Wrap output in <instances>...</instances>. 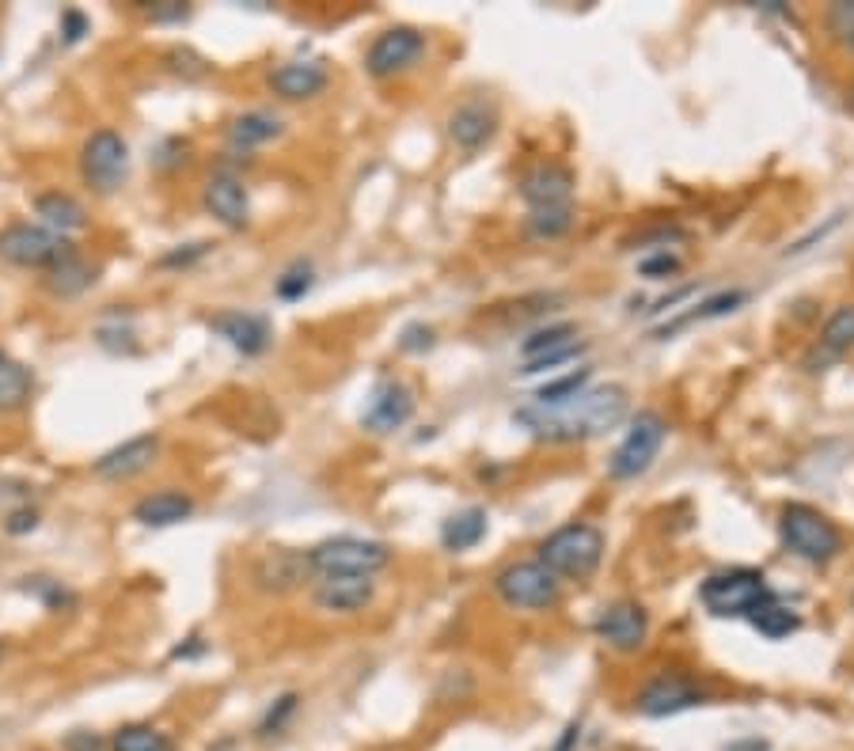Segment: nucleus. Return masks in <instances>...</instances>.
Wrapping results in <instances>:
<instances>
[{
  "label": "nucleus",
  "mask_w": 854,
  "mask_h": 751,
  "mask_svg": "<svg viewBox=\"0 0 854 751\" xmlns=\"http://www.w3.org/2000/svg\"><path fill=\"white\" fill-rule=\"evenodd\" d=\"M627 418V391L623 387H585L581 395H574L569 403L558 406H520L513 413V421L528 429L536 441L548 444H574V441H592V436L607 433Z\"/></svg>",
  "instance_id": "f257e3e1"
},
{
  "label": "nucleus",
  "mask_w": 854,
  "mask_h": 751,
  "mask_svg": "<svg viewBox=\"0 0 854 751\" xmlns=\"http://www.w3.org/2000/svg\"><path fill=\"white\" fill-rule=\"evenodd\" d=\"M604 532L596 524H585V520H574V524H563L540 543L536 550V562H543L558 581H589L592 573L600 570L604 562Z\"/></svg>",
  "instance_id": "f03ea898"
},
{
  "label": "nucleus",
  "mask_w": 854,
  "mask_h": 751,
  "mask_svg": "<svg viewBox=\"0 0 854 751\" xmlns=\"http://www.w3.org/2000/svg\"><path fill=\"white\" fill-rule=\"evenodd\" d=\"M699 600H703V608L711 611L714 619H744V623H749L759 608L779 600V593L767 585V577L759 570L741 565V570L711 573V577L699 585Z\"/></svg>",
  "instance_id": "7ed1b4c3"
},
{
  "label": "nucleus",
  "mask_w": 854,
  "mask_h": 751,
  "mask_svg": "<svg viewBox=\"0 0 854 751\" xmlns=\"http://www.w3.org/2000/svg\"><path fill=\"white\" fill-rule=\"evenodd\" d=\"M779 535H782V547L809 565L832 562V558L843 550L840 527H836L825 512L813 509V505H805V501H790L787 509H782Z\"/></svg>",
  "instance_id": "20e7f679"
},
{
  "label": "nucleus",
  "mask_w": 854,
  "mask_h": 751,
  "mask_svg": "<svg viewBox=\"0 0 854 751\" xmlns=\"http://www.w3.org/2000/svg\"><path fill=\"white\" fill-rule=\"evenodd\" d=\"M315 577H376L391 562V550L376 539H357V535H335L307 550Z\"/></svg>",
  "instance_id": "39448f33"
},
{
  "label": "nucleus",
  "mask_w": 854,
  "mask_h": 751,
  "mask_svg": "<svg viewBox=\"0 0 854 751\" xmlns=\"http://www.w3.org/2000/svg\"><path fill=\"white\" fill-rule=\"evenodd\" d=\"M494 596L513 611H551L563 596V581L543 562L525 558L494 573Z\"/></svg>",
  "instance_id": "423d86ee"
},
{
  "label": "nucleus",
  "mask_w": 854,
  "mask_h": 751,
  "mask_svg": "<svg viewBox=\"0 0 854 751\" xmlns=\"http://www.w3.org/2000/svg\"><path fill=\"white\" fill-rule=\"evenodd\" d=\"M668 436V421L661 418L657 410H638L630 418L627 433H623L619 448L612 451L607 459V479L615 482H630L638 474H645L653 467V459L661 456V444Z\"/></svg>",
  "instance_id": "0eeeda50"
},
{
  "label": "nucleus",
  "mask_w": 854,
  "mask_h": 751,
  "mask_svg": "<svg viewBox=\"0 0 854 751\" xmlns=\"http://www.w3.org/2000/svg\"><path fill=\"white\" fill-rule=\"evenodd\" d=\"M129 171V144L118 129L103 126L91 129L88 141L80 144V179L84 187H91L96 194H114L126 182Z\"/></svg>",
  "instance_id": "6e6552de"
},
{
  "label": "nucleus",
  "mask_w": 854,
  "mask_h": 751,
  "mask_svg": "<svg viewBox=\"0 0 854 751\" xmlns=\"http://www.w3.org/2000/svg\"><path fill=\"white\" fill-rule=\"evenodd\" d=\"M73 243L65 236L50 232L42 225H27V220H15L0 232V258L20 270H50L65 255H73Z\"/></svg>",
  "instance_id": "1a4fd4ad"
},
{
  "label": "nucleus",
  "mask_w": 854,
  "mask_h": 751,
  "mask_svg": "<svg viewBox=\"0 0 854 751\" xmlns=\"http://www.w3.org/2000/svg\"><path fill=\"white\" fill-rule=\"evenodd\" d=\"M528 213H563L574 209V171L558 160H540L517 179Z\"/></svg>",
  "instance_id": "9d476101"
},
{
  "label": "nucleus",
  "mask_w": 854,
  "mask_h": 751,
  "mask_svg": "<svg viewBox=\"0 0 854 751\" xmlns=\"http://www.w3.org/2000/svg\"><path fill=\"white\" fill-rule=\"evenodd\" d=\"M706 699H711V691L699 687L691 676H680V672H661V676H653L650 684L638 691L635 710L642 717H673V714H683V710L703 707Z\"/></svg>",
  "instance_id": "9b49d317"
},
{
  "label": "nucleus",
  "mask_w": 854,
  "mask_h": 751,
  "mask_svg": "<svg viewBox=\"0 0 854 751\" xmlns=\"http://www.w3.org/2000/svg\"><path fill=\"white\" fill-rule=\"evenodd\" d=\"M426 53V35L414 27H388L373 38L365 53V73L373 80H388L395 73H406L414 61Z\"/></svg>",
  "instance_id": "f8f14e48"
},
{
  "label": "nucleus",
  "mask_w": 854,
  "mask_h": 751,
  "mask_svg": "<svg viewBox=\"0 0 854 751\" xmlns=\"http://www.w3.org/2000/svg\"><path fill=\"white\" fill-rule=\"evenodd\" d=\"M596 638L604 641L607 649L615 653H638L650 638V611L642 608L638 600H619L607 603L604 611L596 615Z\"/></svg>",
  "instance_id": "ddd939ff"
},
{
  "label": "nucleus",
  "mask_w": 854,
  "mask_h": 751,
  "mask_svg": "<svg viewBox=\"0 0 854 751\" xmlns=\"http://www.w3.org/2000/svg\"><path fill=\"white\" fill-rule=\"evenodd\" d=\"M414 413V391L403 380H380L368 395V406L361 413V425L376 436H388L403 429Z\"/></svg>",
  "instance_id": "4468645a"
},
{
  "label": "nucleus",
  "mask_w": 854,
  "mask_h": 751,
  "mask_svg": "<svg viewBox=\"0 0 854 751\" xmlns=\"http://www.w3.org/2000/svg\"><path fill=\"white\" fill-rule=\"evenodd\" d=\"M210 331L217 334V339H225L228 346L243 357H263L274 342L271 319L255 316V311H236V308L217 311V316H210Z\"/></svg>",
  "instance_id": "2eb2a0df"
},
{
  "label": "nucleus",
  "mask_w": 854,
  "mask_h": 751,
  "mask_svg": "<svg viewBox=\"0 0 854 751\" xmlns=\"http://www.w3.org/2000/svg\"><path fill=\"white\" fill-rule=\"evenodd\" d=\"M202 205L217 225H225L228 232H243L251 225V198L248 187L236 179L233 171H217L210 175L202 190Z\"/></svg>",
  "instance_id": "dca6fc26"
},
{
  "label": "nucleus",
  "mask_w": 854,
  "mask_h": 751,
  "mask_svg": "<svg viewBox=\"0 0 854 751\" xmlns=\"http://www.w3.org/2000/svg\"><path fill=\"white\" fill-rule=\"evenodd\" d=\"M160 456V436L156 433H141V436H129L122 441L118 448L103 451V456L91 463V474L103 482H129L134 474L149 471Z\"/></svg>",
  "instance_id": "f3484780"
},
{
  "label": "nucleus",
  "mask_w": 854,
  "mask_h": 751,
  "mask_svg": "<svg viewBox=\"0 0 854 751\" xmlns=\"http://www.w3.org/2000/svg\"><path fill=\"white\" fill-rule=\"evenodd\" d=\"M312 577L315 573H312V562H307V550H289V547L266 550V555L255 562V570H251L255 588H263V593H278V596L307 585Z\"/></svg>",
  "instance_id": "a211bd4d"
},
{
  "label": "nucleus",
  "mask_w": 854,
  "mask_h": 751,
  "mask_svg": "<svg viewBox=\"0 0 854 751\" xmlns=\"http://www.w3.org/2000/svg\"><path fill=\"white\" fill-rule=\"evenodd\" d=\"M498 133V106L487 99H467L449 114V137L460 152H479Z\"/></svg>",
  "instance_id": "6ab92c4d"
},
{
  "label": "nucleus",
  "mask_w": 854,
  "mask_h": 751,
  "mask_svg": "<svg viewBox=\"0 0 854 751\" xmlns=\"http://www.w3.org/2000/svg\"><path fill=\"white\" fill-rule=\"evenodd\" d=\"M376 600L373 577H319L312 585V603L330 615H357Z\"/></svg>",
  "instance_id": "aec40b11"
},
{
  "label": "nucleus",
  "mask_w": 854,
  "mask_h": 751,
  "mask_svg": "<svg viewBox=\"0 0 854 751\" xmlns=\"http://www.w3.org/2000/svg\"><path fill=\"white\" fill-rule=\"evenodd\" d=\"M327 68L319 61H285L271 73V91L285 103H304V99H315L323 88H327Z\"/></svg>",
  "instance_id": "412c9836"
},
{
  "label": "nucleus",
  "mask_w": 854,
  "mask_h": 751,
  "mask_svg": "<svg viewBox=\"0 0 854 751\" xmlns=\"http://www.w3.org/2000/svg\"><path fill=\"white\" fill-rule=\"evenodd\" d=\"M194 517V497L183 489H156L134 505V520L141 527H175Z\"/></svg>",
  "instance_id": "4be33fe9"
},
{
  "label": "nucleus",
  "mask_w": 854,
  "mask_h": 751,
  "mask_svg": "<svg viewBox=\"0 0 854 751\" xmlns=\"http://www.w3.org/2000/svg\"><path fill=\"white\" fill-rule=\"evenodd\" d=\"M35 213H38V220H42V228H50V232H58V236L88 228V213H84V205L76 202L73 194H65V190H46V194H38Z\"/></svg>",
  "instance_id": "5701e85b"
},
{
  "label": "nucleus",
  "mask_w": 854,
  "mask_h": 751,
  "mask_svg": "<svg viewBox=\"0 0 854 751\" xmlns=\"http://www.w3.org/2000/svg\"><path fill=\"white\" fill-rule=\"evenodd\" d=\"M96 278H99L96 266L84 263V258L73 251V255H65L58 266H50V270H46L42 289L50 296H58V301H73V296L88 293V289L96 285Z\"/></svg>",
  "instance_id": "b1692460"
},
{
  "label": "nucleus",
  "mask_w": 854,
  "mask_h": 751,
  "mask_svg": "<svg viewBox=\"0 0 854 751\" xmlns=\"http://www.w3.org/2000/svg\"><path fill=\"white\" fill-rule=\"evenodd\" d=\"M487 527H490L487 509H479V505H472V509H460V512H452V517L441 524V547L452 550V555H460V550H472V547H479V543L487 539Z\"/></svg>",
  "instance_id": "393cba45"
},
{
  "label": "nucleus",
  "mask_w": 854,
  "mask_h": 751,
  "mask_svg": "<svg viewBox=\"0 0 854 751\" xmlns=\"http://www.w3.org/2000/svg\"><path fill=\"white\" fill-rule=\"evenodd\" d=\"M274 137H281V118H278V114L248 111V114H240V118H233V126H228V149L248 156L251 149L274 141Z\"/></svg>",
  "instance_id": "a878e982"
},
{
  "label": "nucleus",
  "mask_w": 854,
  "mask_h": 751,
  "mask_svg": "<svg viewBox=\"0 0 854 751\" xmlns=\"http://www.w3.org/2000/svg\"><path fill=\"white\" fill-rule=\"evenodd\" d=\"M744 301H749V293H744V289H726V293H714V296H706V301H699L691 311H683V316H676L673 323L657 327V331H653V339H668V334L683 331V327H691V323H706V319L729 316V311H737Z\"/></svg>",
  "instance_id": "bb28decb"
},
{
  "label": "nucleus",
  "mask_w": 854,
  "mask_h": 751,
  "mask_svg": "<svg viewBox=\"0 0 854 751\" xmlns=\"http://www.w3.org/2000/svg\"><path fill=\"white\" fill-rule=\"evenodd\" d=\"M851 349H854V304H840V308L828 316L825 331H820V342H817L820 365L836 361V357L851 354Z\"/></svg>",
  "instance_id": "cd10ccee"
},
{
  "label": "nucleus",
  "mask_w": 854,
  "mask_h": 751,
  "mask_svg": "<svg viewBox=\"0 0 854 751\" xmlns=\"http://www.w3.org/2000/svg\"><path fill=\"white\" fill-rule=\"evenodd\" d=\"M35 391V372L20 361H0V413H15L30 403Z\"/></svg>",
  "instance_id": "c85d7f7f"
},
{
  "label": "nucleus",
  "mask_w": 854,
  "mask_h": 751,
  "mask_svg": "<svg viewBox=\"0 0 854 751\" xmlns=\"http://www.w3.org/2000/svg\"><path fill=\"white\" fill-rule=\"evenodd\" d=\"M111 751H175V740L167 737L164 729H156V725L134 722V725H122V729L114 733Z\"/></svg>",
  "instance_id": "c756f323"
},
{
  "label": "nucleus",
  "mask_w": 854,
  "mask_h": 751,
  "mask_svg": "<svg viewBox=\"0 0 854 751\" xmlns=\"http://www.w3.org/2000/svg\"><path fill=\"white\" fill-rule=\"evenodd\" d=\"M749 623L756 626V631L764 634L767 641H782V638H790V634L802 631V615H798L794 608H787L782 600H775V603H767V608H759L756 615L749 619Z\"/></svg>",
  "instance_id": "7c9ffc66"
},
{
  "label": "nucleus",
  "mask_w": 854,
  "mask_h": 751,
  "mask_svg": "<svg viewBox=\"0 0 854 751\" xmlns=\"http://www.w3.org/2000/svg\"><path fill=\"white\" fill-rule=\"evenodd\" d=\"M297 710H300V695H297V691L278 695V699H274L271 707H266V714L259 717L255 737H259V740H274V737H281V733L292 725V717H297Z\"/></svg>",
  "instance_id": "2f4dec72"
},
{
  "label": "nucleus",
  "mask_w": 854,
  "mask_h": 751,
  "mask_svg": "<svg viewBox=\"0 0 854 751\" xmlns=\"http://www.w3.org/2000/svg\"><path fill=\"white\" fill-rule=\"evenodd\" d=\"M589 380H592V369H589V365H585V369H577V372H566V376H558V380H548L540 391H536L532 403H536V406H558V403H569V398L581 395V391L589 387Z\"/></svg>",
  "instance_id": "473e14b6"
},
{
  "label": "nucleus",
  "mask_w": 854,
  "mask_h": 751,
  "mask_svg": "<svg viewBox=\"0 0 854 751\" xmlns=\"http://www.w3.org/2000/svg\"><path fill=\"white\" fill-rule=\"evenodd\" d=\"M566 342H577V327H574V323L540 327V331H532L525 342H520V357H525V361H536V357H543L548 349L566 346Z\"/></svg>",
  "instance_id": "72a5a7b5"
},
{
  "label": "nucleus",
  "mask_w": 854,
  "mask_h": 751,
  "mask_svg": "<svg viewBox=\"0 0 854 751\" xmlns=\"http://www.w3.org/2000/svg\"><path fill=\"white\" fill-rule=\"evenodd\" d=\"M20 588L27 596H35V600L42 603L46 611H65V608H73V603H76V596L68 593L61 581H53V577H23Z\"/></svg>",
  "instance_id": "f704fd0d"
},
{
  "label": "nucleus",
  "mask_w": 854,
  "mask_h": 751,
  "mask_svg": "<svg viewBox=\"0 0 854 751\" xmlns=\"http://www.w3.org/2000/svg\"><path fill=\"white\" fill-rule=\"evenodd\" d=\"M312 285H315L312 263H292L289 270H285L281 278L274 281V296H278V301H285V304L304 301V296L312 293Z\"/></svg>",
  "instance_id": "c9c22d12"
},
{
  "label": "nucleus",
  "mask_w": 854,
  "mask_h": 751,
  "mask_svg": "<svg viewBox=\"0 0 854 751\" xmlns=\"http://www.w3.org/2000/svg\"><path fill=\"white\" fill-rule=\"evenodd\" d=\"M164 65L167 73L183 76V80H202V76H210V61L202 58L198 50H190V46H172V50L164 53Z\"/></svg>",
  "instance_id": "e433bc0d"
},
{
  "label": "nucleus",
  "mask_w": 854,
  "mask_h": 751,
  "mask_svg": "<svg viewBox=\"0 0 854 751\" xmlns=\"http://www.w3.org/2000/svg\"><path fill=\"white\" fill-rule=\"evenodd\" d=\"M213 251L210 240H198V243H179V247L164 251V255L156 258L160 270H187V266H194L198 258H205Z\"/></svg>",
  "instance_id": "4c0bfd02"
},
{
  "label": "nucleus",
  "mask_w": 854,
  "mask_h": 751,
  "mask_svg": "<svg viewBox=\"0 0 854 751\" xmlns=\"http://www.w3.org/2000/svg\"><path fill=\"white\" fill-rule=\"evenodd\" d=\"M585 354V342H566V346H558V349H548L543 357H536V361H525V376H536V372H548V369H558V365H566V361H577V357Z\"/></svg>",
  "instance_id": "58836bf2"
},
{
  "label": "nucleus",
  "mask_w": 854,
  "mask_h": 751,
  "mask_svg": "<svg viewBox=\"0 0 854 751\" xmlns=\"http://www.w3.org/2000/svg\"><path fill=\"white\" fill-rule=\"evenodd\" d=\"M638 273H642V278H650V281H668V278H676V273H680V258L668 255V251H657V255H650V258H642V263H638Z\"/></svg>",
  "instance_id": "ea45409f"
},
{
  "label": "nucleus",
  "mask_w": 854,
  "mask_h": 751,
  "mask_svg": "<svg viewBox=\"0 0 854 751\" xmlns=\"http://www.w3.org/2000/svg\"><path fill=\"white\" fill-rule=\"evenodd\" d=\"M145 15H149L152 23H187L190 20V4L187 0H156V4L145 8Z\"/></svg>",
  "instance_id": "a19ab883"
},
{
  "label": "nucleus",
  "mask_w": 854,
  "mask_h": 751,
  "mask_svg": "<svg viewBox=\"0 0 854 751\" xmlns=\"http://www.w3.org/2000/svg\"><path fill=\"white\" fill-rule=\"evenodd\" d=\"M434 327L426 323H411L403 334H399V349L403 354H426V349H434Z\"/></svg>",
  "instance_id": "79ce46f5"
},
{
  "label": "nucleus",
  "mask_w": 854,
  "mask_h": 751,
  "mask_svg": "<svg viewBox=\"0 0 854 751\" xmlns=\"http://www.w3.org/2000/svg\"><path fill=\"white\" fill-rule=\"evenodd\" d=\"M88 30H91V20L80 12V8H65V12H61V42L65 46H76Z\"/></svg>",
  "instance_id": "37998d69"
},
{
  "label": "nucleus",
  "mask_w": 854,
  "mask_h": 751,
  "mask_svg": "<svg viewBox=\"0 0 854 751\" xmlns=\"http://www.w3.org/2000/svg\"><path fill=\"white\" fill-rule=\"evenodd\" d=\"M205 653H210V641H205L202 634H190V638H183L179 646L167 653V661H202Z\"/></svg>",
  "instance_id": "c03bdc74"
},
{
  "label": "nucleus",
  "mask_w": 854,
  "mask_h": 751,
  "mask_svg": "<svg viewBox=\"0 0 854 751\" xmlns=\"http://www.w3.org/2000/svg\"><path fill=\"white\" fill-rule=\"evenodd\" d=\"M38 527V512L30 509V505H23V509H12L4 520V532L8 535H30Z\"/></svg>",
  "instance_id": "a18cd8bd"
},
{
  "label": "nucleus",
  "mask_w": 854,
  "mask_h": 751,
  "mask_svg": "<svg viewBox=\"0 0 854 751\" xmlns=\"http://www.w3.org/2000/svg\"><path fill=\"white\" fill-rule=\"evenodd\" d=\"M828 27H832L836 35H843V38H854V4L840 0V4L828 8Z\"/></svg>",
  "instance_id": "49530a36"
},
{
  "label": "nucleus",
  "mask_w": 854,
  "mask_h": 751,
  "mask_svg": "<svg viewBox=\"0 0 854 751\" xmlns=\"http://www.w3.org/2000/svg\"><path fill=\"white\" fill-rule=\"evenodd\" d=\"M65 751H103V737L88 729H73L65 737Z\"/></svg>",
  "instance_id": "de8ad7c7"
},
{
  "label": "nucleus",
  "mask_w": 854,
  "mask_h": 751,
  "mask_svg": "<svg viewBox=\"0 0 854 751\" xmlns=\"http://www.w3.org/2000/svg\"><path fill=\"white\" fill-rule=\"evenodd\" d=\"M840 220H843V213H836V217H832V220H828V225H825V228H813V232H809V236H805V240H798V243H794V247H787V258H790V255H805V251H809V247H813V243H817V240H825V236H828V232H832V228H840Z\"/></svg>",
  "instance_id": "09e8293b"
},
{
  "label": "nucleus",
  "mask_w": 854,
  "mask_h": 751,
  "mask_svg": "<svg viewBox=\"0 0 854 751\" xmlns=\"http://www.w3.org/2000/svg\"><path fill=\"white\" fill-rule=\"evenodd\" d=\"M577 740H581V722H569L566 725V733L558 737V744L551 748V751H574L577 748Z\"/></svg>",
  "instance_id": "8fccbe9b"
},
{
  "label": "nucleus",
  "mask_w": 854,
  "mask_h": 751,
  "mask_svg": "<svg viewBox=\"0 0 854 751\" xmlns=\"http://www.w3.org/2000/svg\"><path fill=\"white\" fill-rule=\"evenodd\" d=\"M726 751H767L764 740H744V744H729Z\"/></svg>",
  "instance_id": "3c124183"
},
{
  "label": "nucleus",
  "mask_w": 854,
  "mask_h": 751,
  "mask_svg": "<svg viewBox=\"0 0 854 751\" xmlns=\"http://www.w3.org/2000/svg\"><path fill=\"white\" fill-rule=\"evenodd\" d=\"M847 106H851V111H854V96H851V99H847Z\"/></svg>",
  "instance_id": "603ef678"
},
{
  "label": "nucleus",
  "mask_w": 854,
  "mask_h": 751,
  "mask_svg": "<svg viewBox=\"0 0 854 751\" xmlns=\"http://www.w3.org/2000/svg\"><path fill=\"white\" fill-rule=\"evenodd\" d=\"M225 748H228V744H221V748H213V751H225Z\"/></svg>",
  "instance_id": "864d4df0"
},
{
  "label": "nucleus",
  "mask_w": 854,
  "mask_h": 751,
  "mask_svg": "<svg viewBox=\"0 0 854 751\" xmlns=\"http://www.w3.org/2000/svg\"><path fill=\"white\" fill-rule=\"evenodd\" d=\"M0 361H4V354H0Z\"/></svg>",
  "instance_id": "5fc2aeb1"
},
{
  "label": "nucleus",
  "mask_w": 854,
  "mask_h": 751,
  "mask_svg": "<svg viewBox=\"0 0 854 751\" xmlns=\"http://www.w3.org/2000/svg\"><path fill=\"white\" fill-rule=\"evenodd\" d=\"M851 46H854V38H851Z\"/></svg>",
  "instance_id": "6e6d98bb"
},
{
  "label": "nucleus",
  "mask_w": 854,
  "mask_h": 751,
  "mask_svg": "<svg viewBox=\"0 0 854 751\" xmlns=\"http://www.w3.org/2000/svg\"><path fill=\"white\" fill-rule=\"evenodd\" d=\"M0 653H4V649H0Z\"/></svg>",
  "instance_id": "4d7b16f0"
}]
</instances>
